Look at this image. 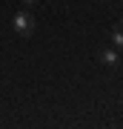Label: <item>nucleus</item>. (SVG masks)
Segmentation results:
<instances>
[{
    "label": "nucleus",
    "mask_w": 123,
    "mask_h": 129,
    "mask_svg": "<svg viewBox=\"0 0 123 129\" xmlns=\"http://www.w3.org/2000/svg\"><path fill=\"white\" fill-rule=\"evenodd\" d=\"M23 3H26V6H32V3H37V0H23Z\"/></svg>",
    "instance_id": "20e7f679"
},
{
    "label": "nucleus",
    "mask_w": 123,
    "mask_h": 129,
    "mask_svg": "<svg viewBox=\"0 0 123 129\" xmlns=\"http://www.w3.org/2000/svg\"><path fill=\"white\" fill-rule=\"evenodd\" d=\"M100 60H103L106 66H117L120 63V55H117V49H106L103 55H100Z\"/></svg>",
    "instance_id": "f03ea898"
},
{
    "label": "nucleus",
    "mask_w": 123,
    "mask_h": 129,
    "mask_svg": "<svg viewBox=\"0 0 123 129\" xmlns=\"http://www.w3.org/2000/svg\"><path fill=\"white\" fill-rule=\"evenodd\" d=\"M112 40H114V46H123V23H120V26H114Z\"/></svg>",
    "instance_id": "7ed1b4c3"
},
{
    "label": "nucleus",
    "mask_w": 123,
    "mask_h": 129,
    "mask_svg": "<svg viewBox=\"0 0 123 129\" xmlns=\"http://www.w3.org/2000/svg\"><path fill=\"white\" fill-rule=\"evenodd\" d=\"M12 29H14V35H20L23 40H26V37H32V35H34L37 20H34V14H32V12H17V14H14V20H12Z\"/></svg>",
    "instance_id": "f257e3e1"
}]
</instances>
